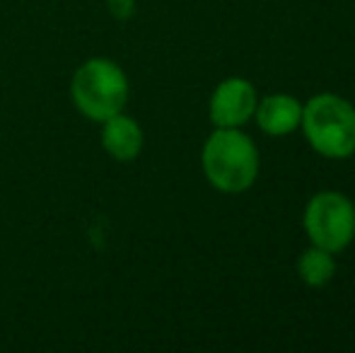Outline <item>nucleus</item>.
<instances>
[{
  "label": "nucleus",
  "instance_id": "f257e3e1",
  "mask_svg": "<svg viewBox=\"0 0 355 353\" xmlns=\"http://www.w3.org/2000/svg\"><path fill=\"white\" fill-rule=\"evenodd\" d=\"M201 167L208 184L223 193H242L259 177V148L242 128H215L201 150Z\"/></svg>",
  "mask_w": 355,
  "mask_h": 353
},
{
  "label": "nucleus",
  "instance_id": "f03ea898",
  "mask_svg": "<svg viewBox=\"0 0 355 353\" xmlns=\"http://www.w3.org/2000/svg\"><path fill=\"white\" fill-rule=\"evenodd\" d=\"M304 138L327 160H348L355 155V107L336 92H319L302 104Z\"/></svg>",
  "mask_w": 355,
  "mask_h": 353
},
{
  "label": "nucleus",
  "instance_id": "7ed1b4c3",
  "mask_svg": "<svg viewBox=\"0 0 355 353\" xmlns=\"http://www.w3.org/2000/svg\"><path fill=\"white\" fill-rule=\"evenodd\" d=\"M128 78L123 68L112 58H87L71 80V99L80 114L89 121H107L123 112L128 102Z\"/></svg>",
  "mask_w": 355,
  "mask_h": 353
},
{
  "label": "nucleus",
  "instance_id": "20e7f679",
  "mask_svg": "<svg viewBox=\"0 0 355 353\" xmlns=\"http://www.w3.org/2000/svg\"><path fill=\"white\" fill-rule=\"evenodd\" d=\"M302 225L314 247L341 255L355 240V203L334 189L317 191L304 206Z\"/></svg>",
  "mask_w": 355,
  "mask_h": 353
},
{
  "label": "nucleus",
  "instance_id": "39448f33",
  "mask_svg": "<svg viewBox=\"0 0 355 353\" xmlns=\"http://www.w3.org/2000/svg\"><path fill=\"white\" fill-rule=\"evenodd\" d=\"M259 94L247 78H225L213 89L208 102V117L215 128H242L254 119Z\"/></svg>",
  "mask_w": 355,
  "mask_h": 353
},
{
  "label": "nucleus",
  "instance_id": "423d86ee",
  "mask_svg": "<svg viewBox=\"0 0 355 353\" xmlns=\"http://www.w3.org/2000/svg\"><path fill=\"white\" fill-rule=\"evenodd\" d=\"M254 121L266 136H290L302 121V102L293 94L273 92L257 102Z\"/></svg>",
  "mask_w": 355,
  "mask_h": 353
},
{
  "label": "nucleus",
  "instance_id": "0eeeda50",
  "mask_svg": "<svg viewBox=\"0 0 355 353\" xmlns=\"http://www.w3.org/2000/svg\"><path fill=\"white\" fill-rule=\"evenodd\" d=\"M143 128L128 114L119 112L102 121V148L119 162H133L143 153Z\"/></svg>",
  "mask_w": 355,
  "mask_h": 353
},
{
  "label": "nucleus",
  "instance_id": "6e6552de",
  "mask_svg": "<svg viewBox=\"0 0 355 353\" xmlns=\"http://www.w3.org/2000/svg\"><path fill=\"white\" fill-rule=\"evenodd\" d=\"M297 276L304 286L309 288H324L336 276V255L322 250V247H309L297 257Z\"/></svg>",
  "mask_w": 355,
  "mask_h": 353
}]
</instances>
